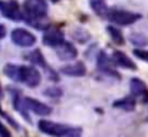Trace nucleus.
<instances>
[{
	"instance_id": "1",
	"label": "nucleus",
	"mask_w": 148,
	"mask_h": 137,
	"mask_svg": "<svg viewBox=\"0 0 148 137\" xmlns=\"http://www.w3.org/2000/svg\"><path fill=\"white\" fill-rule=\"evenodd\" d=\"M39 129H40V132L53 137H79V134H81L79 129H73V127L48 121V120L39 121Z\"/></svg>"
},
{
	"instance_id": "2",
	"label": "nucleus",
	"mask_w": 148,
	"mask_h": 137,
	"mask_svg": "<svg viewBox=\"0 0 148 137\" xmlns=\"http://www.w3.org/2000/svg\"><path fill=\"white\" fill-rule=\"evenodd\" d=\"M48 13V6L43 0H26L25 1V16L29 24H35L36 20L43 19Z\"/></svg>"
},
{
	"instance_id": "3",
	"label": "nucleus",
	"mask_w": 148,
	"mask_h": 137,
	"mask_svg": "<svg viewBox=\"0 0 148 137\" xmlns=\"http://www.w3.org/2000/svg\"><path fill=\"white\" fill-rule=\"evenodd\" d=\"M141 16L137 14V13H131V11H127V10H112L109 14H108V19L118 24V26H128V24H132L135 23Z\"/></svg>"
},
{
	"instance_id": "4",
	"label": "nucleus",
	"mask_w": 148,
	"mask_h": 137,
	"mask_svg": "<svg viewBox=\"0 0 148 137\" xmlns=\"http://www.w3.org/2000/svg\"><path fill=\"white\" fill-rule=\"evenodd\" d=\"M20 82L29 87H36L40 83V73L30 66H20Z\"/></svg>"
},
{
	"instance_id": "5",
	"label": "nucleus",
	"mask_w": 148,
	"mask_h": 137,
	"mask_svg": "<svg viewBox=\"0 0 148 137\" xmlns=\"http://www.w3.org/2000/svg\"><path fill=\"white\" fill-rule=\"evenodd\" d=\"M0 11L4 17L12 20H20L23 19V14L20 11V6L16 0H6L0 1Z\"/></svg>"
},
{
	"instance_id": "6",
	"label": "nucleus",
	"mask_w": 148,
	"mask_h": 137,
	"mask_svg": "<svg viewBox=\"0 0 148 137\" xmlns=\"http://www.w3.org/2000/svg\"><path fill=\"white\" fill-rule=\"evenodd\" d=\"M12 42L20 47H29V46L35 45L36 37H35V34H32L30 32H27L25 29H14L12 32Z\"/></svg>"
},
{
	"instance_id": "7",
	"label": "nucleus",
	"mask_w": 148,
	"mask_h": 137,
	"mask_svg": "<svg viewBox=\"0 0 148 137\" xmlns=\"http://www.w3.org/2000/svg\"><path fill=\"white\" fill-rule=\"evenodd\" d=\"M22 104H23V107L32 110L35 114H39V116H48V114H50V111H52V109H50L49 106L38 101L36 99H30V97L23 99V103Z\"/></svg>"
},
{
	"instance_id": "8",
	"label": "nucleus",
	"mask_w": 148,
	"mask_h": 137,
	"mask_svg": "<svg viewBox=\"0 0 148 137\" xmlns=\"http://www.w3.org/2000/svg\"><path fill=\"white\" fill-rule=\"evenodd\" d=\"M56 54L60 60H72L78 56V50L68 42H62L60 45H58L56 47Z\"/></svg>"
},
{
	"instance_id": "9",
	"label": "nucleus",
	"mask_w": 148,
	"mask_h": 137,
	"mask_svg": "<svg viewBox=\"0 0 148 137\" xmlns=\"http://www.w3.org/2000/svg\"><path fill=\"white\" fill-rule=\"evenodd\" d=\"M63 40H65V37H63L62 32L58 30V29H49L43 34V43L46 46H49V47H56Z\"/></svg>"
},
{
	"instance_id": "10",
	"label": "nucleus",
	"mask_w": 148,
	"mask_h": 137,
	"mask_svg": "<svg viewBox=\"0 0 148 137\" xmlns=\"http://www.w3.org/2000/svg\"><path fill=\"white\" fill-rule=\"evenodd\" d=\"M60 72L66 76H72V77H79V76H84L86 73V69H85V64L78 61V63H73V64H68V66H63L60 69Z\"/></svg>"
},
{
	"instance_id": "11",
	"label": "nucleus",
	"mask_w": 148,
	"mask_h": 137,
	"mask_svg": "<svg viewBox=\"0 0 148 137\" xmlns=\"http://www.w3.org/2000/svg\"><path fill=\"white\" fill-rule=\"evenodd\" d=\"M112 59H114V61H115L118 66H121L122 69H128V70H135V69H137L135 63H134L125 53H122V51H114Z\"/></svg>"
},
{
	"instance_id": "12",
	"label": "nucleus",
	"mask_w": 148,
	"mask_h": 137,
	"mask_svg": "<svg viewBox=\"0 0 148 137\" xmlns=\"http://www.w3.org/2000/svg\"><path fill=\"white\" fill-rule=\"evenodd\" d=\"M98 69L101 70V72L106 73V74H112V76L118 77V74L114 72V69H112V66H111L109 59L106 57V54H105L103 51L99 54V57H98Z\"/></svg>"
},
{
	"instance_id": "13",
	"label": "nucleus",
	"mask_w": 148,
	"mask_h": 137,
	"mask_svg": "<svg viewBox=\"0 0 148 137\" xmlns=\"http://www.w3.org/2000/svg\"><path fill=\"white\" fill-rule=\"evenodd\" d=\"M4 74L14 82H20V66H16V64L4 66Z\"/></svg>"
},
{
	"instance_id": "14",
	"label": "nucleus",
	"mask_w": 148,
	"mask_h": 137,
	"mask_svg": "<svg viewBox=\"0 0 148 137\" xmlns=\"http://www.w3.org/2000/svg\"><path fill=\"white\" fill-rule=\"evenodd\" d=\"M130 87H131V91L134 96H141L147 91V87L144 84L143 80L140 79H131V83H130Z\"/></svg>"
},
{
	"instance_id": "15",
	"label": "nucleus",
	"mask_w": 148,
	"mask_h": 137,
	"mask_svg": "<svg viewBox=\"0 0 148 137\" xmlns=\"http://www.w3.org/2000/svg\"><path fill=\"white\" fill-rule=\"evenodd\" d=\"M115 107H119V109H124V110H132L135 107V100L134 97H125L122 100H118L114 103Z\"/></svg>"
},
{
	"instance_id": "16",
	"label": "nucleus",
	"mask_w": 148,
	"mask_h": 137,
	"mask_svg": "<svg viewBox=\"0 0 148 137\" xmlns=\"http://www.w3.org/2000/svg\"><path fill=\"white\" fill-rule=\"evenodd\" d=\"M91 6L101 16H105L106 11H108V7H106V4H105L103 0H91Z\"/></svg>"
},
{
	"instance_id": "17",
	"label": "nucleus",
	"mask_w": 148,
	"mask_h": 137,
	"mask_svg": "<svg viewBox=\"0 0 148 137\" xmlns=\"http://www.w3.org/2000/svg\"><path fill=\"white\" fill-rule=\"evenodd\" d=\"M108 33H109V36H111V39L115 42V43H118V45H122L124 43V37H122V34H121V32L119 30H116L115 27H108Z\"/></svg>"
},
{
	"instance_id": "18",
	"label": "nucleus",
	"mask_w": 148,
	"mask_h": 137,
	"mask_svg": "<svg viewBox=\"0 0 148 137\" xmlns=\"http://www.w3.org/2000/svg\"><path fill=\"white\" fill-rule=\"evenodd\" d=\"M27 59H29L30 61H33V63H38V64H42V66H45L43 56H42V53H40L39 50H35V51H32L30 54H27Z\"/></svg>"
},
{
	"instance_id": "19",
	"label": "nucleus",
	"mask_w": 148,
	"mask_h": 137,
	"mask_svg": "<svg viewBox=\"0 0 148 137\" xmlns=\"http://www.w3.org/2000/svg\"><path fill=\"white\" fill-rule=\"evenodd\" d=\"M131 42L140 46V45H145V43H147V39L143 37L141 34H132V36H131Z\"/></svg>"
},
{
	"instance_id": "20",
	"label": "nucleus",
	"mask_w": 148,
	"mask_h": 137,
	"mask_svg": "<svg viewBox=\"0 0 148 137\" xmlns=\"http://www.w3.org/2000/svg\"><path fill=\"white\" fill-rule=\"evenodd\" d=\"M134 54H135L138 59H141V60H144V61H148V51H147V50H140V49H135V50H134Z\"/></svg>"
},
{
	"instance_id": "21",
	"label": "nucleus",
	"mask_w": 148,
	"mask_h": 137,
	"mask_svg": "<svg viewBox=\"0 0 148 137\" xmlns=\"http://www.w3.org/2000/svg\"><path fill=\"white\" fill-rule=\"evenodd\" d=\"M0 137H12L9 130L4 127V124H1V121H0Z\"/></svg>"
},
{
	"instance_id": "22",
	"label": "nucleus",
	"mask_w": 148,
	"mask_h": 137,
	"mask_svg": "<svg viewBox=\"0 0 148 137\" xmlns=\"http://www.w3.org/2000/svg\"><path fill=\"white\" fill-rule=\"evenodd\" d=\"M4 36H6V29H4V26L0 24V39H3Z\"/></svg>"
},
{
	"instance_id": "23",
	"label": "nucleus",
	"mask_w": 148,
	"mask_h": 137,
	"mask_svg": "<svg viewBox=\"0 0 148 137\" xmlns=\"http://www.w3.org/2000/svg\"><path fill=\"white\" fill-rule=\"evenodd\" d=\"M52 1H59V0H52Z\"/></svg>"
},
{
	"instance_id": "24",
	"label": "nucleus",
	"mask_w": 148,
	"mask_h": 137,
	"mask_svg": "<svg viewBox=\"0 0 148 137\" xmlns=\"http://www.w3.org/2000/svg\"><path fill=\"white\" fill-rule=\"evenodd\" d=\"M0 113H1V109H0Z\"/></svg>"
}]
</instances>
